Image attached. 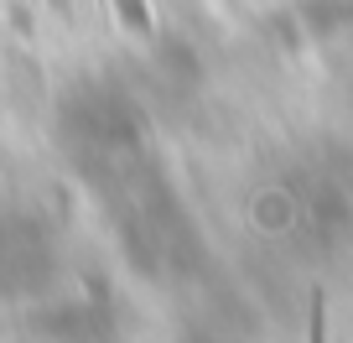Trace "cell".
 Masks as SVG:
<instances>
[{
  "instance_id": "6da1fadb",
  "label": "cell",
  "mask_w": 353,
  "mask_h": 343,
  "mask_svg": "<svg viewBox=\"0 0 353 343\" xmlns=\"http://www.w3.org/2000/svg\"><path fill=\"white\" fill-rule=\"evenodd\" d=\"M114 16H120L125 26H130V32H151V6H145V0H114Z\"/></svg>"
}]
</instances>
